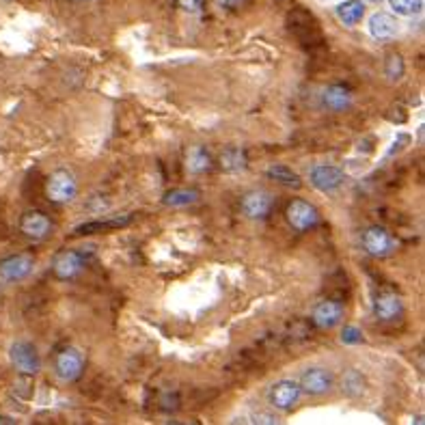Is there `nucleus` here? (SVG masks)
<instances>
[{"instance_id":"f257e3e1","label":"nucleus","mask_w":425,"mask_h":425,"mask_svg":"<svg viewBox=\"0 0 425 425\" xmlns=\"http://www.w3.org/2000/svg\"><path fill=\"white\" fill-rule=\"evenodd\" d=\"M9 361H11L13 367H16V372H18V374H24V376H35V374H39V369H41L39 352H37V348H35L31 341H16V343H11V348H9Z\"/></svg>"},{"instance_id":"f03ea898","label":"nucleus","mask_w":425,"mask_h":425,"mask_svg":"<svg viewBox=\"0 0 425 425\" xmlns=\"http://www.w3.org/2000/svg\"><path fill=\"white\" fill-rule=\"evenodd\" d=\"M46 193H48L50 201H54V203H67V201H71V199H76V195H78V182H76V178H74V175H71L69 171L58 169V171H54L50 178H48Z\"/></svg>"},{"instance_id":"7ed1b4c3","label":"nucleus","mask_w":425,"mask_h":425,"mask_svg":"<svg viewBox=\"0 0 425 425\" xmlns=\"http://www.w3.org/2000/svg\"><path fill=\"white\" fill-rule=\"evenodd\" d=\"M84 369V356L76 348H65L56 354L54 361V374L63 380V382H74L82 376Z\"/></svg>"},{"instance_id":"20e7f679","label":"nucleus","mask_w":425,"mask_h":425,"mask_svg":"<svg viewBox=\"0 0 425 425\" xmlns=\"http://www.w3.org/2000/svg\"><path fill=\"white\" fill-rule=\"evenodd\" d=\"M363 248L372 257H389L398 248V242L385 227H369L363 233Z\"/></svg>"},{"instance_id":"39448f33","label":"nucleus","mask_w":425,"mask_h":425,"mask_svg":"<svg viewBox=\"0 0 425 425\" xmlns=\"http://www.w3.org/2000/svg\"><path fill=\"white\" fill-rule=\"evenodd\" d=\"M285 216H287V223L294 227L296 231H306L317 225L319 221V214L317 210L313 208L311 203H306L302 199H294L285 210Z\"/></svg>"},{"instance_id":"423d86ee","label":"nucleus","mask_w":425,"mask_h":425,"mask_svg":"<svg viewBox=\"0 0 425 425\" xmlns=\"http://www.w3.org/2000/svg\"><path fill=\"white\" fill-rule=\"evenodd\" d=\"M309 180L321 193H332L345 184V173L332 165H317L309 171Z\"/></svg>"},{"instance_id":"0eeeda50","label":"nucleus","mask_w":425,"mask_h":425,"mask_svg":"<svg viewBox=\"0 0 425 425\" xmlns=\"http://www.w3.org/2000/svg\"><path fill=\"white\" fill-rule=\"evenodd\" d=\"M300 395H302V391H300L298 382H294V380H278L276 385H272V389L268 393V400L278 410H289L298 404Z\"/></svg>"},{"instance_id":"6e6552de","label":"nucleus","mask_w":425,"mask_h":425,"mask_svg":"<svg viewBox=\"0 0 425 425\" xmlns=\"http://www.w3.org/2000/svg\"><path fill=\"white\" fill-rule=\"evenodd\" d=\"M35 268V259L28 255H11L0 261V278L7 283L22 281Z\"/></svg>"},{"instance_id":"1a4fd4ad","label":"nucleus","mask_w":425,"mask_h":425,"mask_svg":"<svg viewBox=\"0 0 425 425\" xmlns=\"http://www.w3.org/2000/svg\"><path fill=\"white\" fill-rule=\"evenodd\" d=\"M298 385L306 395H324L332 387V374L324 367H311L300 376Z\"/></svg>"},{"instance_id":"9d476101","label":"nucleus","mask_w":425,"mask_h":425,"mask_svg":"<svg viewBox=\"0 0 425 425\" xmlns=\"http://www.w3.org/2000/svg\"><path fill=\"white\" fill-rule=\"evenodd\" d=\"M369 33L378 41H391L400 33V22L393 13L387 11H376L369 18Z\"/></svg>"},{"instance_id":"9b49d317","label":"nucleus","mask_w":425,"mask_h":425,"mask_svg":"<svg viewBox=\"0 0 425 425\" xmlns=\"http://www.w3.org/2000/svg\"><path fill=\"white\" fill-rule=\"evenodd\" d=\"M272 210V197L266 190H251L242 197V212L246 218H266Z\"/></svg>"},{"instance_id":"f8f14e48","label":"nucleus","mask_w":425,"mask_h":425,"mask_svg":"<svg viewBox=\"0 0 425 425\" xmlns=\"http://www.w3.org/2000/svg\"><path fill=\"white\" fill-rule=\"evenodd\" d=\"M52 268H54V274L58 278H63V281H69V278H74L82 272L84 268V257L78 253V251H63V253H58L54 263H52Z\"/></svg>"},{"instance_id":"ddd939ff","label":"nucleus","mask_w":425,"mask_h":425,"mask_svg":"<svg viewBox=\"0 0 425 425\" xmlns=\"http://www.w3.org/2000/svg\"><path fill=\"white\" fill-rule=\"evenodd\" d=\"M374 313L378 319L382 321H393L402 317L404 313V302L398 294H391V291H385L374 300Z\"/></svg>"},{"instance_id":"4468645a","label":"nucleus","mask_w":425,"mask_h":425,"mask_svg":"<svg viewBox=\"0 0 425 425\" xmlns=\"http://www.w3.org/2000/svg\"><path fill=\"white\" fill-rule=\"evenodd\" d=\"M20 229L24 236H28L31 240H43L50 233L52 223L48 216H43L41 212H26L20 221Z\"/></svg>"},{"instance_id":"2eb2a0df","label":"nucleus","mask_w":425,"mask_h":425,"mask_svg":"<svg viewBox=\"0 0 425 425\" xmlns=\"http://www.w3.org/2000/svg\"><path fill=\"white\" fill-rule=\"evenodd\" d=\"M343 319V304L335 300H324L313 309V321L319 328H335Z\"/></svg>"},{"instance_id":"dca6fc26","label":"nucleus","mask_w":425,"mask_h":425,"mask_svg":"<svg viewBox=\"0 0 425 425\" xmlns=\"http://www.w3.org/2000/svg\"><path fill=\"white\" fill-rule=\"evenodd\" d=\"M321 101H324V106L328 110H335V112H343L345 108L352 106V93L348 86L343 84H332L324 91L321 95Z\"/></svg>"},{"instance_id":"f3484780","label":"nucleus","mask_w":425,"mask_h":425,"mask_svg":"<svg viewBox=\"0 0 425 425\" xmlns=\"http://www.w3.org/2000/svg\"><path fill=\"white\" fill-rule=\"evenodd\" d=\"M335 13H337V18L341 20V24L356 26L365 16V3L363 0H345V3L337 5Z\"/></svg>"},{"instance_id":"a211bd4d","label":"nucleus","mask_w":425,"mask_h":425,"mask_svg":"<svg viewBox=\"0 0 425 425\" xmlns=\"http://www.w3.org/2000/svg\"><path fill=\"white\" fill-rule=\"evenodd\" d=\"M268 178L274 180V182H278V184L287 186V188H296V190H298V188L302 186L300 175H298L296 171H291L289 167H285V165H272V167L268 169Z\"/></svg>"},{"instance_id":"6ab92c4d","label":"nucleus","mask_w":425,"mask_h":425,"mask_svg":"<svg viewBox=\"0 0 425 425\" xmlns=\"http://www.w3.org/2000/svg\"><path fill=\"white\" fill-rule=\"evenodd\" d=\"M199 199V193L197 190H190V188H175L171 193L165 195L162 203L169 205V208H186V205L195 203Z\"/></svg>"},{"instance_id":"aec40b11","label":"nucleus","mask_w":425,"mask_h":425,"mask_svg":"<svg viewBox=\"0 0 425 425\" xmlns=\"http://www.w3.org/2000/svg\"><path fill=\"white\" fill-rule=\"evenodd\" d=\"M210 154L205 151L203 147H193L186 156V167L190 173H203L210 169Z\"/></svg>"},{"instance_id":"412c9836","label":"nucleus","mask_w":425,"mask_h":425,"mask_svg":"<svg viewBox=\"0 0 425 425\" xmlns=\"http://www.w3.org/2000/svg\"><path fill=\"white\" fill-rule=\"evenodd\" d=\"M221 165L229 173L242 171V169H246V154L242 149H229L221 156Z\"/></svg>"},{"instance_id":"4be33fe9","label":"nucleus","mask_w":425,"mask_h":425,"mask_svg":"<svg viewBox=\"0 0 425 425\" xmlns=\"http://www.w3.org/2000/svg\"><path fill=\"white\" fill-rule=\"evenodd\" d=\"M132 221V218H114V221H97V223H84L76 229V233H95V231H104V229H117L123 227Z\"/></svg>"},{"instance_id":"5701e85b","label":"nucleus","mask_w":425,"mask_h":425,"mask_svg":"<svg viewBox=\"0 0 425 425\" xmlns=\"http://www.w3.org/2000/svg\"><path fill=\"white\" fill-rule=\"evenodd\" d=\"M391 9L398 13V16H417L423 9V0H389Z\"/></svg>"},{"instance_id":"b1692460","label":"nucleus","mask_w":425,"mask_h":425,"mask_svg":"<svg viewBox=\"0 0 425 425\" xmlns=\"http://www.w3.org/2000/svg\"><path fill=\"white\" fill-rule=\"evenodd\" d=\"M341 385H343V393H348V395H361L363 389H365V380H363V376H361L359 372L352 369V372H348V374L343 376Z\"/></svg>"},{"instance_id":"393cba45","label":"nucleus","mask_w":425,"mask_h":425,"mask_svg":"<svg viewBox=\"0 0 425 425\" xmlns=\"http://www.w3.org/2000/svg\"><path fill=\"white\" fill-rule=\"evenodd\" d=\"M404 58L400 54H391L389 61H387V76L391 80H400L404 76Z\"/></svg>"},{"instance_id":"a878e982","label":"nucleus","mask_w":425,"mask_h":425,"mask_svg":"<svg viewBox=\"0 0 425 425\" xmlns=\"http://www.w3.org/2000/svg\"><path fill=\"white\" fill-rule=\"evenodd\" d=\"M341 341H343L345 345H356V343H361V341H363V330H361L359 326H345V328L341 330Z\"/></svg>"},{"instance_id":"bb28decb","label":"nucleus","mask_w":425,"mask_h":425,"mask_svg":"<svg viewBox=\"0 0 425 425\" xmlns=\"http://www.w3.org/2000/svg\"><path fill=\"white\" fill-rule=\"evenodd\" d=\"M180 7L186 11H199L203 7V0H180Z\"/></svg>"},{"instance_id":"cd10ccee","label":"nucleus","mask_w":425,"mask_h":425,"mask_svg":"<svg viewBox=\"0 0 425 425\" xmlns=\"http://www.w3.org/2000/svg\"><path fill=\"white\" fill-rule=\"evenodd\" d=\"M244 0H218V5L223 9H236V7H242Z\"/></svg>"},{"instance_id":"c85d7f7f","label":"nucleus","mask_w":425,"mask_h":425,"mask_svg":"<svg viewBox=\"0 0 425 425\" xmlns=\"http://www.w3.org/2000/svg\"><path fill=\"white\" fill-rule=\"evenodd\" d=\"M253 419H255L253 423H276V419H274L272 415H263V413H261V415H255Z\"/></svg>"},{"instance_id":"c756f323","label":"nucleus","mask_w":425,"mask_h":425,"mask_svg":"<svg viewBox=\"0 0 425 425\" xmlns=\"http://www.w3.org/2000/svg\"><path fill=\"white\" fill-rule=\"evenodd\" d=\"M0 423H13L11 419H7V417H0Z\"/></svg>"},{"instance_id":"7c9ffc66","label":"nucleus","mask_w":425,"mask_h":425,"mask_svg":"<svg viewBox=\"0 0 425 425\" xmlns=\"http://www.w3.org/2000/svg\"><path fill=\"white\" fill-rule=\"evenodd\" d=\"M367 3H374V5H378V3H382V0H367Z\"/></svg>"}]
</instances>
